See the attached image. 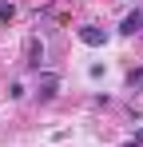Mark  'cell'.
<instances>
[{"mask_svg": "<svg viewBox=\"0 0 143 147\" xmlns=\"http://www.w3.org/2000/svg\"><path fill=\"white\" fill-rule=\"evenodd\" d=\"M119 32H123V36H135V32H143V8L127 12V16H123V24H119Z\"/></svg>", "mask_w": 143, "mask_h": 147, "instance_id": "cell-3", "label": "cell"}, {"mask_svg": "<svg viewBox=\"0 0 143 147\" xmlns=\"http://www.w3.org/2000/svg\"><path fill=\"white\" fill-rule=\"evenodd\" d=\"M135 143H139V147H143V127H139V131H135Z\"/></svg>", "mask_w": 143, "mask_h": 147, "instance_id": "cell-6", "label": "cell"}, {"mask_svg": "<svg viewBox=\"0 0 143 147\" xmlns=\"http://www.w3.org/2000/svg\"><path fill=\"white\" fill-rule=\"evenodd\" d=\"M123 147H139V143H123Z\"/></svg>", "mask_w": 143, "mask_h": 147, "instance_id": "cell-7", "label": "cell"}, {"mask_svg": "<svg viewBox=\"0 0 143 147\" xmlns=\"http://www.w3.org/2000/svg\"><path fill=\"white\" fill-rule=\"evenodd\" d=\"M24 56H28V68H40V60H44V44L32 36V40H28V48H24Z\"/></svg>", "mask_w": 143, "mask_h": 147, "instance_id": "cell-4", "label": "cell"}, {"mask_svg": "<svg viewBox=\"0 0 143 147\" xmlns=\"http://www.w3.org/2000/svg\"><path fill=\"white\" fill-rule=\"evenodd\" d=\"M80 44H88V48H103V44H107V28L84 24V28H80Z\"/></svg>", "mask_w": 143, "mask_h": 147, "instance_id": "cell-1", "label": "cell"}, {"mask_svg": "<svg viewBox=\"0 0 143 147\" xmlns=\"http://www.w3.org/2000/svg\"><path fill=\"white\" fill-rule=\"evenodd\" d=\"M56 92H60V76H56V72H40V80H36V96H40V99H52Z\"/></svg>", "mask_w": 143, "mask_h": 147, "instance_id": "cell-2", "label": "cell"}, {"mask_svg": "<svg viewBox=\"0 0 143 147\" xmlns=\"http://www.w3.org/2000/svg\"><path fill=\"white\" fill-rule=\"evenodd\" d=\"M12 16H16V4H12V0H0V28L8 24Z\"/></svg>", "mask_w": 143, "mask_h": 147, "instance_id": "cell-5", "label": "cell"}]
</instances>
